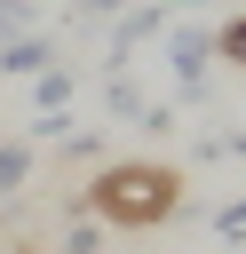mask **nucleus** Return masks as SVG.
<instances>
[{"label": "nucleus", "mask_w": 246, "mask_h": 254, "mask_svg": "<svg viewBox=\"0 0 246 254\" xmlns=\"http://www.w3.org/2000/svg\"><path fill=\"white\" fill-rule=\"evenodd\" d=\"M159 40H167V71H175V87L198 95V87H206V64H214V32H198V24H167Z\"/></svg>", "instance_id": "f03ea898"}, {"label": "nucleus", "mask_w": 246, "mask_h": 254, "mask_svg": "<svg viewBox=\"0 0 246 254\" xmlns=\"http://www.w3.org/2000/svg\"><path fill=\"white\" fill-rule=\"evenodd\" d=\"M79 206L103 230H159V222L183 214V175L159 167V159H111V167H95V183L79 190Z\"/></svg>", "instance_id": "f257e3e1"}, {"label": "nucleus", "mask_w": 246, "mask_h": 254, "mask_svg": "<svg viewBox=\"0 0 246 254\" xmlns=\"http://www.w3.org/2000/svg\"><path fill=\"white\" fill-rule=\"evenodd\" d=\"M190 159H246V135H206Z\"/></svg>", "instance_id": "9b49d317"}, {"label": "nucleus", "mask_w": 246, "mask_h": 254, "mask_svg": "<svg viewBox=\"0 0 246 254\" xmlns=\"http://www.w3.org/2000/svg\"><path fill=\"white\" fill-rule=\"evenodd\" d=\"M214 230H222V238H230V246H238V238H246V190H238V198H230V206H222V214H214Z\"/></svg>", "instance_id": "f8f14e48"}, {"label": "nucleus", "mask_w": 246, "mask_h": 254, "mask_svg": "<svg viewBox=\"0 0 246 254\" xmlns=\"http://www.w3.org/2000/svg\"><path fill=\"white\" fill-rule=\"evenodd\" d=\"M63 254H103V222H95V214L71 222V230H63Z\"/></svg>", "instance_id": "9d476101"}, {"label": "nucleus", "mask_w": 246, "mask_h": 254, "mask_svg": "<svg viewBox=\"0 0 246 254\" xmlns=\"http://www.w3.org/2000/svg\"><path fill=\"white\" fill-rule=\"evenodd\" d=\"M103 103H111V119H143L151 103H143V87L127 79V71H111V87H103Z\"/></svg>", "instance_id": "0eeeda50"}, {"label": "nucleus", "mask_w": 246, "mask_h": 254, "mask_svg": "<svg viewBox=\"0 0 246 254\" xmlns=\"http://www.w3.org/2000/svg\"><path fill=\"white\" fill-rule=\"evenodd\" d=\"M167 24H175V8H167V0H143V8H127V16H119V32H111V64L127 71V56H135L143 40H159Z\"/></svg>", "instance_id": "7ed1b4c3"}, {"label": "nucleus", "mask_w": 246, "mask_h": 254, "mask_svg": "<svg viewBox=\"0 0 246 254\" xmlns=\"http://www.w3.org/2000/svg\"><path fill=\"white\" fill-rule=\"evenodd\" d=\"M32 183V143H0V206Z\"/></svg>", "instance_id": "423d86ee"}, {"label": "nucleus", "mask_w": 246, "mask_h": 254, "mask_svg": "<svg viewBox=\"0 0 246 254\" xmlns=\"http://www.w3.org/2000/svg\"><path fill=\"white\" fill-rule=\"evenodd\" d=\"M79 95V71H63V64H48V71H32V103H40V119L48 111H63Z\"/></svg>", "instance_id": "39448f33"}, {"label": "nucleus", "mask_w": 246, "mask_h": 254, "mask_svg": "<svg viewBox=\"0 0 246 254\" xmlns=\"http://www.w3.org/2000/svg\"><path fill=\"white\" fill-rule=\"evenodd\" d=\"M111 8H127V0H79V16H111Z\"/></svg>", "instance_id": "ddd939ff"}, {"label": "nucleus", "mask_w": 246, "mask_h": 254, "mask_svg": "<svg viewBox=\"0 0 246 254\" xmlns=\"http://www.w3.org/2000/svg\"><path fill=\"white\" fill-rule=\"evenodd\" d=\"M48 64H56V40H48V32L0 40V79H32V71H48Z\"/></svg>", "instance_id": "20e7f679"}, {"label": "nucleus", "mask_w": 246, "mask_h": 254, "mask_svg": "<svg viewBox=\"0 0 246 254\" xmlns=\"http://www.w3.org/2000/svg\"><path fill=\"white\" fill-rule=\"evenodd\" d=\"M214 56L246 71V16H230V24H214Z\"/></svg>", "instance_id": "6e6552de"}, {"label": "nucleus", "mask_w": 246, "mask_h": 254, "mask_svg": "<svg viewBox=\"0 0 246 254\" xmlns=\"http://www.w3.org/2000/svg\"><path fill=\"white\" fill-rule=\"evenodd\" d=\"M16 32H40V8L32 0H0V40H16Z\"/></svg>", "instance_id": "1a4fd4ad"}]
</instances>
